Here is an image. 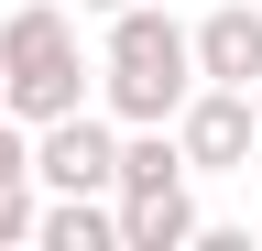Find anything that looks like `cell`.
<instances>
[{
    "instance_id": "obj_1",
    "label": "cell",
    "mask_w": 262,
    "mask_h": 251,
    "mask_svg": "<svg viewBox=\"0 0 262 251\" xmlns=\"http://www.w3.org/2000/svg\"><path fill=\"white\" fill-rule=\"evenodd\" d=\"M196 87V55H186V22L164 11V0H131V11H110V33H98L88 55V99L120 120H175V99Z\"/></svg>"
},
{
    "instance_id": "obj_2",
    "label": "cell",
    "mask_w": 262,
    "mask_h": 251,
    "mask_svg": "<svg viewBox=\"0 0 262 251\" xmlns=\"http://www.w3.org/2000/svg\"><path fill=\"white\" fill-rule=\"evenodd\" d=\"M0 109L22 120H55V109H88V44H77V11L66 0H22L0 22Z\"/></svg>"
},
{
    "instance_id": "obj_3",
    "label": "cell",
    "mask_w": 262,
    "mask_h": 251,
    "mask_svg": "<svg viewBox=\"0 0 262 251\" xmlns=\"http://www.w3.org/2000/svg\"><path fill=\"white\" fill-rule=\"evenodd\" d=\"M164 131H175L186 175H241V164H262V153H251V87H208V77H196Z\"/></svg>"
},
{
    "instance_id": "obj_4",
    "label": "cell",
    "mask_w": 262,
    "mask_h": 251,
    "mask_svg": "<svg viewBox=\"0 0 262 251\" xmlns=\"http://www.w3.org/2000/svg\"><path fill=\"white\" fill-rule=\"evenodd\" d=\"M186 55L208 87H251L262 77V0H219V11L186 22Z\"/></svg>"
},
{
    "instance_id": "obj_5",
    "label": "cell",
    "mask_w": 262,
    "mask_h": 251,
    "mask_svg": "<svg viewBox=\"0 0 262 251\" xmlns=\"http://www.w3.org/2000/svg\"><path fill=\"white\" fill-rule=\"evenodd\" d=\"M110 230H120V251H186L208 218L186 186H153V197H110Z\"/></svg>"
},
{
    "instance_id": "obj_6",
    "label": "cell",
    "mask_w": 262,
    "mask_h": 251,
    "mask_svg": "<svg viewBox=\"0 0 262 251\" xmlns=\"http://www.w3.org/2000/svg\"><path fill=\"white\" fill-rule=\"evenodd\" d=\"M33 240L44 251H120L110 197H33Z\"/></svg>"
},
{
    "instance_id": "obj_7",
    "label": "cell",
    "mask_w": 262,
    "mask_h": 251,
    "mask_svg": "<svg viewBox=\"0 0 262 251\" xmlns=\"http://www.w3.org/2000/svg\"><path fill=\"white\" fill-rule=\"evenodd\" d=\"M33 240V175H0V251Z\"/></svg>"
},
{
    "instance_id": "obj_8",
    "label": "cell",
    "mask_w": 262,
    "mask_h": 251,
    "mask_svg": "<svg viewBox=\"0 0 262 251\" xmlns=\"http://www.w3.org/2000/svg\"><path fill=\"white\" fill-rule=\"evenodd\" d=\"M22 153H33V131H22V120H11V109H0V175H33V164H22Z\"/></svg>"
},
{
    "instance_id": "obj_9",
    "label": "cell",
    "mask_w": 262,
    "mask_h": 251,
    "mask_svg": "<svg viewBox=\"0 0 262 251\" xmlns=\"http://www.w3.org/2000/svg\"><path fill=\"white\" fill-rule=\"evenodd\" d=\"M77 11H88V22H110V11H131V0H77Z\"/></svg>"
},
{
    "instance_id": "obj_10",
    "label": "cell",
    "mask_w": 262,
    "mask_h": 251,
    "mask_svg": "<svg viewBox=\"0 0 262 251\" xmlns=\"http://www.w3.org/2000/svg\"><path fill=\"white\" fill-rule=\"evenodd\" d=\"M251 153H262V77H251Z\"/></svg>"
}]
</instances>
